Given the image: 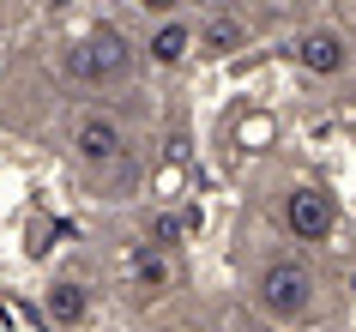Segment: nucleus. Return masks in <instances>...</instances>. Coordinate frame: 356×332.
I'll list each match as a JSON object with an SVG mask.
<instances>
[{"label":"nucleus","instance_id":"nucleus-1","mask_svg":"<svg viewBox=\"0 0 356 332\" xmlns=\"http://www.w3.org/2000/svg\"><path fill=\"white\" fill-rule=\"evenodd\" d=\"M60 151L85 187L97 200H127L139 175H145V151H139V133L133 121L109 103H73L67 121H60Z\"/></svg>","mask_w":356,"mask_h":332},{"label":"nucleus","instance_id":"nucleus-2","mask_svg":"<svg viewBox=\"0 0 356 332\" xmlns=\"http://www.w3.org/2000/svg\"><path fill=\"white\" fill-rule=\"evenodd\" d=\"M242 302L248 314H260L266 326L278 332H296V326H314L326 314V278H320V260L302 254V248H260V254L242 266Z\"/></svg>","mask_w":356,"mask_h":332},{"label":"nucleus","instance_id":"nucleus-3","mask_svg":"<svg viewBox=\"0 0 356 332\" xmlns=\"http://www.w3.org/2000/svg\"><path fill=\"white\" fill-rule=\"evenodd\" d=\"M55 73H60V85L85 91L91 103H109L115 91H127L145 73V61H139V42H133L121 13H109V19L97 13L91 24H79L73 37L55 42Z\"/></svg>","mask_w":356,"mask_h":332},{"label":"nucleus","instance_id":"nucleus-4","mask_svg":"<svg viewBox=\"0 0 356 332\" xmlns=\"http://www.w3.org/2000/svg\"><path fill=\"white\" fill-rule=\"evenodd\" d=\"M272 230H278L284 248H302V254H320V248H332L338 230H344V205L338 193L320 175H284L272 187Z\"/></svg>","mask_w":356,"mask_h":332},{"label":"nucleus","instance_id":"nucleus-5","mask_svg":"<svg viewBox=\"0 0 356 332\" xmlns=\"http://www.w3.org/2000/svg\"><path fill=\"white\" fill-rule=\"evenodd\" d=\"M284 67L308 85H344L356 73V31L338 19H296L278 42Z\"/></svg>","mask_w":356,"mask_h":332},{"label":"nucleus","instance_id":"nucleus-6","mask_svg":"<svg viewBox=\"0 0 356 332\" xmlns=\"http://www.w3.org/2000/svg\"><path fill=\"white\" fill-rule=\"evenodd\" d=\"M139 42V61L151 73H181L200 67V13L193 6H157V13H121Z\"/></svg>","mask_w":356,"mask_h":332},{"label":"nucleus","instance_id":"nucleus-7","mask_svg":"<svg viewBox=\"0 0 356 332\" xmlns=\"http://www.w3.org/2000/svg\"><path fill=\"white\" fill-rule=\"evenodd\" d=\"M115 278H121L127 302L157 308V302H169V296L188 284V260L175 254V248H163V242H151V236H133L121 248V260H115Z\"/></svg>","mask_w":356,"mask_h":332},{"label":"nucleus","instance_id":"nucleus-8","mask_svg":"<svg viewBox=\"0 0 356 332\" xmlns=\"http://www.w3.org/2000/svg\"><path fill=\"white\" fill-rule=\"evenodd\" d=\"M284 13H248V6H200V67H224L248 55Z\"/></svg>","mask_w":356,"mask_h":332},{"label":"nucleus","instance_id":"nucleus-9","mask_svg":"<svg viewBox=\"0 0 356 332\" xmlns=\"http://www.w3.org/2000/svg\"><path fill=\"white\" fill-rule=\"evenodd\" d=\"M42 314H49V326L79 332V326H91V314H97V290L79 272H55L42 284Z\"/></svg>","mask_w":356,"mask_h":332},{"label":"nucleus","instance_id":"nucleus-10","mask_svg":"<svg viewBox=\"0 0 356 332\" xmlns=\"http://www.w3.org/2000/svg\"><path fill=\"white\" fill-rule=\"evenodd\" d=\"M338 121H350V127H356V73L338 85Z\"/></svg>","mask_w":356,"mask_h":332},{"label":"nucleus","instance_id":"nucleus-11","mask_svg":"<svg viewBox=\"0 0 356 332\" xmlns=\"http://www.w3.org/2000/svg\"><path fill=\"white\" fill-rule=\"evenodd\" d=\"M224 332H278V326H266L260 314H242V320H229V326H224Z\"/></svg>","mask_w":356,"mask_h":332}]
</instances>
